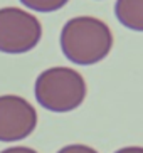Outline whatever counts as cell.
I'll use <instances>...</instances> for the list:
<instances>
[{
  "label": "cell",
  "instance_id": "obj_1",
  "mask_svg": "<svg viewBox=\"0 0 143 153\" xmlns=\"http://www.w3.org/2000/svg\"><path fill=\"white\" fill-rule=\"evenodd\" d=\"M113 47V34L106 24L94 17H74L61 32V49L71 62L91 66L103 61Z\"/></svg>",
  "mask_w": 143,
  "mask_h": 153
},
{
  "label": "cell",
  "instance_id": "obj_2",
  "mask_svg": "<svg viewBox=\"0 0 143 153\" xmlns=\"http://www.w3.org/2000/svg\"><path fill=\"white\" fill-rule=\"evenodd\" d=\"M86 98V82L71 68H51L36 79V99L47 111L69 113Z\"/></svg>",
  "mask_w": 143,
  "mask_h": 153
},
{
  "label": "cell",
  "instance_id": "obj_3",
  "mask_svg": "<svg viewBox=\"0 0 143 153\" xmlns=\"http://www.w3.org/2000/svg\"><path fill=\"white\" fill-rule=\"evenodd\" d=\"M40 37V22L32 14L17 7L0 9V52H29L39 44Z\"/></svg>",
  "mask_w": 143,
  "mask_h": 153
},
{
  "label": "cell",
  "instance_id": "obj_4",
  "mask_svg": "<svg viewBox=\"0 0 143 153\" xmlns=\"http://www.w3.org/2000/svg\"><path fill=\"white\" fill-rule=\"evenodd\" d=\"M37 113L20 96H0V141H19L36 130Z\"/></svg>",
  "mask_w": 143,
  "mask_h": 153
},
{
  "label": "cell",
  "instance_id": "obj_5",
  "mask_svg": "<svg viewBox=\"0 0 143 153\" xmlns=\"http://www.w3.org/2000/svg\"><path fill=\"white\" fill-rule=\"evenodd\" d=\"M115 14L126 29L143 32V0H116Z\"/></svg>",
  "mask_w": 143,
  "mask_h": 153
},
{
  "label": "cell",
  "instance_id": "obj_6",
  "mask_svg": "<svg viewBox=\"0 0 143 153\" xmlns=\"http://www.w3.org/2000/svg\"><path fill=\"white\" fill-rule=\"evenodd\" d=\"M69 0H20V4L36 12H54L63 9Z\"/></svg>",
  "mask_w": 143,
  "mask_h": 153
},
{
  "label": "cell",
  "instance_id": "obj_7",
  "mask_svg": "<svg viewBox=\"0 0 143 153\" xmlns=\"http://www.w3.org/2000/svg\"><path fill=\"white\" fill-rule=\"evenodd\" d=\"M57 153H98V152L91 146H88V145H67V146L59 150Z\"/></svg>",
  "mask_w": 143,
  "mask_h": 153
},
{
  "label": "cell",
  "instance_id": "obj_8",
  "mask_svg": "<svg viewBox=\"0 0 143 153\" xmlns=\"http://www.w3.org/2000/svg\"><path fill=\"white\" fill-rule=\"evenodd\" d=\"M0 153H37V152L32 148H27V146H13V148H7Z\"/></svg>",
  "mask_w": 143,
  "mask_h": 153
},
{
  "label": "cell",
  "instance_id": "obj_9",
  "mask_svg": "<svg viewBox=\"0 0 143 153\" xmlns=\"http://www.w3.org/2000/svg\"><path fill=\"white\" fill-rule=\"evenodd\" d=\"M115 153H143V146H125L116 150Z\"/></svg>",
  "mask_w": 143,
  "mask_h": 153
}]
</instances>
